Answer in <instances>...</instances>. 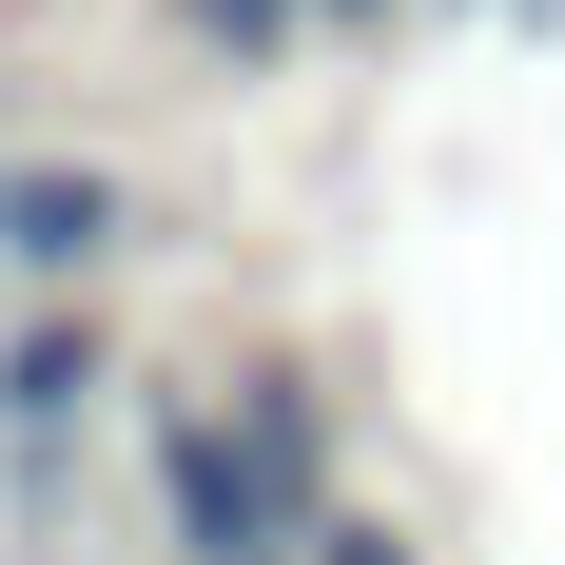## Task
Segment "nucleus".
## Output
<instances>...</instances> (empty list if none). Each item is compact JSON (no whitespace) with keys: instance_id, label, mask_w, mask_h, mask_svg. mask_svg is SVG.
<instances>
[{"instance_id":"nucleus-1","label":"nucleus","mask_w":565,"mask_h":565,"mask_svg":"<svg viewBox=\"0 0 565 565\" xmlns=\"http://www.w3.org/2000/svg\"><path fill=\"white\" fill-rule=\"evenodd\" d=\"M157 508H175V565H312V546L351 526L292 371H254V391H215V409H175V429H157Z\"/></svg>"},{"instance_id":"nucleus-2","label":"nucleus","mask_w":565,"mask_h":565,"mask_svg":"<svg viewBox=\"0 0 565 565\" xmlns=\"http://www.w3.org/2000/svg\"><path fill=\"white\" fill-rule=\"evenodd\" d=\"M117 332H98V292H20V332H0V449H58L78 409H98Z\"/></svg>"},{"instance_id":"nucleus-3","label":"nucleus","mask_w":565,"mask_h":565,"mask_svg":"<svg viewBox=\"0 0 565 565\" xmlns=\"http://www.w3.org/2000/svg\"><path fill=\"white\" fill-rule=\"evenodd\" d=\"M98 254H117V175H58V157H20V175H0V274H20V292L98 274Z\"/></svg>"},{"instance_id":"nucleus-4","label":"nucleus","mask_w":565,"mask_h":565,"mask_svg":"<svg viewBox=\"0 0 565 565\" xmlns=\"http://www.w3.org/2000/svg\"><path fill=\"white\" fill-rule=\"evenodd\" d=\"M292 20H312V0H175V40H195V58H274Z\"/></svg>"},{"instance_id":"nucleus-5","label":"nucleus","mask_w":565,"mask_h":565,"mask_svg":"<svg viewBox=\"0 0 565 565\" xmlns=\"http://www.w3.org/2000/svg\"><path fill=\"white\" fill-rule=\"evenodd\" d=\"M312 565H409V526H332V546H312Z\"/></svg>"}]
</instances>
